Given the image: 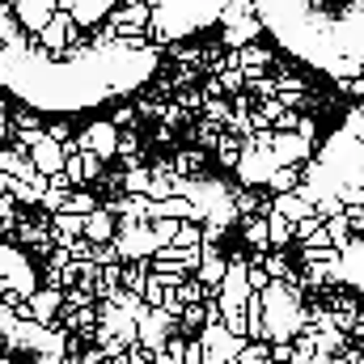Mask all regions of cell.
Segmentation results:
<instances>
[{
  "label": "cell",
  "mask_w": 364,
  "mask_h": 364,
  "mask_svg": "<svg viewBox=\"0 0 364 364\" xmlns=\"http://www.w3.org/2000/svg\"><path fill=\"white\" fill-rule=\"evenodd\" d=\"M119 0H0V85L38 110H90L136 90L157 55L144 9Z\"/></svg>",
  "instance_id": "cell-1"
},
{
  "label": "cell",
  "mask_w": 364,
  "mask_h": 364,
  "mask_svg": "<svg viewBox=\"0 0 364 364\" xmlns=\"http://www.w3.org/2000/svg\"><path fill=\"white\" fill-rule=\"evenodd\" d=\"M259 13L292 55L335 77L364 64V0H259Z\"/></svg>",
  "instance_id": "cell-2"
}]
</instances>
